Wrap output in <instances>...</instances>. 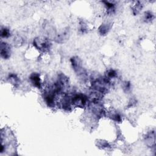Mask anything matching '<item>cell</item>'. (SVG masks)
Returning a JSON list of instances; mask_svg holds the SVG:
<instances>
[{"instance_id":"1","label":"cell","mask_w":156,"mask_h":156,"mask_svg":"<svg viewBox=\"0 0 156 156\" xmlns=\"http://www.w3.org/2000/svg\"><path fill=\"white\" fill-rule=\"evenodd\" d=\"M111 86V82L105 76H99L96 78H93L91 80V88L92 90L102 93H107Z\"/></svg>"},{"instance_id":"2","label":"cell","mask_w":156,"mask_h":156,"mask_svg":"<svg viewBox=\"0 0 156 156\" xmlns=\"http://www.w3.org/2000/svg\"><path fill=\"white\" fill-rule=\"evenodd\" d=\"M33 44L36 49L40 51L46 52L49 51L51 46L50 40L43 37H38L34 40Z\"/></svg>"},{"instance_id":"3","label":"cell","mask_w":156,"mask_h":156,"mask_svg":"<svg viewBox=\"0 0 156 156\" xmlns=\"http://www.w3.org/2000/svg\"><path fill=\"white\" fill-rule=\"evenodd\" d=\"M71 104L74 107L84 108L88 104V96L82 93H76L71 96Z\"/></svg>"},{"instance_id":"4","label":"cell","mask_w":156,"mask_h":156,"mask_svg":"<svg viewBox=\"0 0 156 156\" xmlns=\"http://www.w3.org/2000/svg\"><path fill=\"white\" fill-rule=\"evenodd\" d=\"M11 55V47L6 42L1 43V56L4 59H8Z\"/></svg>"},{"instance_id":"5","label":"cell","mask_w":156,"mask_h":156,"mask_svg":"<svg viewBox=\"0 0 156 156\" xmlns=\"http://www.w3.org/2000/svg\"><path fill=\"white\" fill-rule=\"evenodd\" d=\"M29 80L34 87L37 88H41L42 87V82L40 75L38 73H32L29 76Z\"/></svg>"},{"instance_id":"6","label":"cell","mask_w":156,"mask_h":156,"mask_svg":"<svg viewBox=\"0 0 156 156\" xmlns=\"http://www.w3.org/2000/svg\"><path fill=\"white\" fill-rule=\"evenodd\" d=\"M145 142L146 144L149 147H154L155 146V134L154 131H151L147 133L145 136Z\"/></svg>"},{"instance_id":"7","label":"cell","mask_w":156,"mask_h":156,"mask_svg":"<svg viewBox=\"0 0 156 156\" xmlns=\"http://www.w3.org/2000/svg\"><path fill=\"white\" fill-rule=\"evenodd\" d=\"M7 80L15 87H18L21 83L20 77L15 73H10L7 77Z\"/></svg>"},{"instance_id":"8","label":"cell","mask_w":156,"mask_h":156,"mask_svg":"<svg viewBox=\"0 0 156 156\" xmlns=\"http://www.w3.org/2000/svg\"><path fill=\"white\" fill-rule=\"evenodd\" d=\"M102 3H104L105 9L107 11V13L109 15L113 14L116 11V4L115 2L112 1H102Z\"/></svg>"},{"instance_id":"9","label":"cell","mask_w":156,"mask_h":156,"mask_svg":"<svg viewBox=\"0 0 156 156\" xmlns=\"http://www.w3.org/2000/svg\"><path fill=\"white\" fill-rule=\"evenodd\" d=\"M111 28V24L108 23L102 24L99 27V32L101 35H105L107 34Z\"/></svg>"},{"instance_id":"10","label":"cell","mask_w":156,"mask_h":156,"mask_svg":"<svg viewBox=\"0 0 156 156\" xmlns=\"http://www.w3.org/2000/svg\"><path fill=\"white\" fill-rule=\"evenodd\" d=\"M143 4L140 1H135L132 5V13L134 15H138L143 9Z\"/></svg>"},{"instance_id":"11","label":"cell","mask_w":156,"mask_h":156,"mask_svg":"<svg viewBox=\"0 0 156 156\" xmlns=\"http://www.w3.org/2000/svg\"><path fill=\"white\" fill-rule=\"evenodd\" d=\"M68 35V30H64L61 32L58 33L55 37V41L58 43L63 42L65 40H66Z\"/></svg>"},{"instance_id":"12","label":"cell","mask_w":156,"mask_h":156,"mask_svg":"<svg viewBox=\"0 0 156 156\" xmlns=\"http://www.w3.org/2000/svg\"><path fill=\"white\" fill-rule=\"evenodd\" d=\"M108 117L116 122H121L122 121L121 115L116 111H111L108 113Z\"/></svg>"},{"instance_id":"13","label":"cell","mask_w":156,"mask_h":156,"mask_svg":"<svg viewBox=\"0 0 156 156\" xmlns=\"http://www.w3.org/2000/svg\"><path fill=\"white\" fill-rule=\"evenodd\" d=\"M104 76L111 82L112 79H115L118 77V73L113 69H109L107 71Z\"/></svg>"},{"instance_id":"14","label":"cell","mask_w":156,"mask_h":156,"mask_svg":"<svg viewBox=\"0 0 156 156\" xmlns=\"http://www.w3.org/2000/svg\"><path fill=\"white\" fill-rule=\"evenodd\" d=\"M155 18L154 14L149 10H147L144 13L143 15V20L145 23H151Z\"/></svg>"},{"instance_id":"15","label":"cell","mask_w":156,"mask_h":156,"mask_svg":"<svg viewBox=\"0 0 156 156\" xmlns=\"http://www.w3.org/2000/svg\"><path fill=\"white\" fill-rule=\"evenodd\" d=\"M11 35L10 29L6 27H1V38H9Z\"/></svg>"},{"instance_id":"16","label":"cell","mask_w":156,"mask_h":156,"mask_svg":"<svg viewBox=\"0 0 156 156\" xmlns=\"http://www.w3.org/2000/svg\"><path fill=\"white\" fill-rule=\"evenodd\" d=\"M97 146L98 147L101 148V149H105V148H108L110 147V144L105 140H98V141L97 142Z\"/></svg>"},{"instance_id":"17","label":"cell","mask_w":156,"mask_h":156,"mask_svg":"<svg viewBox=\"0 0 156 156\" xmlns=\"http://www.w3.org/2000/svg\"><path fill=\"white\" fill-rule=\"evenodd\" d=\"M123 90L126 92H128L131 90V83L129 81H126L123 83Z\"/></svg>"}]
</instances>
